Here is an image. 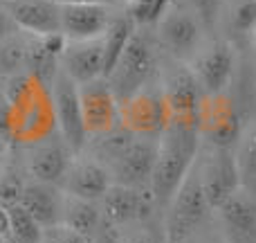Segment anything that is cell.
<instances>
[{"label": "cell", "mask_w": 256, "mask_h": 243, "mask_svg": "<svg viewBox=\"0 0 256 243\" xmlns=\"http://www.w3.org/2000/svg\"><path fill=\"white\" fill-rule=\"evenodd\" d=\"M79 104L88 140L120 128V99L106 77L79 86Z\"/></svg>", "instance_id": "12"}, {"label": "cell", "mask_w": 256, "mask_h": 243, "mask_svg": "<svg viewBox=\"0 0 256 243\" xmlns=\"http://www.w3.org/2000/svg\"><path fill=\"white\" fill-rule=\"evenodd\" d=\"M14 32H16V25H14L12 18L7 16V12H4V9L0 7V41H2L4 36L14 34Z\"/></svg>", "instance_id": "31"}, {"label": "cell", "mask_w": 256, "mask_h": 243, "mask_svg": "<svg viewBox=\"0 0 256 243\" xmlns=\"http://www.w3.org/2000/svg\"><path fill=\"white\" fill-rule=\"evenodd\" d=\"M168 5L171 0H126V14L135 27H153Z\"/></svg>", "instance_id": "26"}, {"label": "cell", "mask_w": 256, "mask_h": 243, "mask_svg": "<svg viewBox=\"0 0 256 243\" xmlns=\"http://www.w3.org/2000/svg\"><path fill=\"white\" fill-rule=\"evenodd\" d=\"M232 151H234V162L236 171H238L240 187L256 196V117L245 122Z\"/></svg>", "instance_id": "23"}, {"label": "cell", "mask_w": 256, "mask_h": 243, "mask_svg": "<svg viewBox=\"0 0 256 243\" xmlns=\"http://www.w3.org/2000/svg\"><path fill=\"white\" fill-rule=\"evenodd\" d=\"M216 32L234 48L252 45L256 32V0H222L218 12Z\"/></svg>", "instance_id": "21"}, {"label": "cell", "mask_w": 256, "mask_h": 243, "mask_svg": "<svg viewBox=\"0 0 256 243\" xmlns=\"http://www.w3.org/2000/svg\"><path fill=\"white\" fill-rule=\"evenodd\" d=\"M0 243H4V236H0Z\"/></svg>", "instance_id": "39"}, {"label": "cell", "mask_w": 256, "mask_h": 243, "mask_svg": "<svg viewBox=\"0 0 256 243\" xmlns=\"http://www.w3.org/2000/svg\"><path fill=\"white\" fill-rule=\"evenodd\" d=\"M9 149H12V142H9L4 135H0V160L9 153Z\"/></svg>", "instance_id": "34"}, {"label": "cell", "mask_w": 256, "mask_h": 243, "mask_svg": "<svg viewBox=\"0 0 256 243\" xmlns=\"http://www.w3.org/2000/svg\"><path fill=\"white\" fill-rule=\"evenodd\" d=\"M4 243H22V241H18V239H14V236H4Z\"/></svg>", "instance_id": "36"}, {"label": "cell", "mask_w": 256, "mask_h": 243, "mask_svg": "<svg viewBox=\"0 0 256 243\" xmlns=\"http://www.w3.org/2000/svg\"><path fill=\"white\" fill-rule=\"evenodd\" d=\"M0 93L7 106L4 137L12 144L30 146L56 133V117L48 81L22 70L7 75Z\"/></svg>", "instance_id": "1"}, {"label": "cell", "mask_w": 256, "mask_h": 243, "mask_svg": "<svg viewBox=\"0 0 256 243\" xmlns=\"http://www.w3.org/2000/svg\"><path fill=\"white\" fill-rule=\"evenodd\" d=\"M56 3H99V5L115 7V5H126V0H56Z\"/></svg>", "instance_id": "33"}, {"label": "cell", "mask_w": 256, "mask_h": 243, "mask_svg": "<svg viewBox=\"0 0 256 243\" xmlns=\"http://www.w3.org/2000/svg\"><path fill=\"white\" fill-rule=\"evenodd\" d=\"M110 185H112V178L108 173V169L97 158H92L90 153L84 151V153L72 158L70 167H68L58 187L70 196L99 203V198L106 194V189Z\"/></svg>", "instance_id": "17"}, {"label": "cell", "mask_w": 256, "mask_h": 243, "mask_svg": "<svg viewBox=\"0 0 256 243\" xmlns=\"http://www.w3.org/2000/svg\"><path fill=\"white\" fill-rule=\"evenodd\" d=\"M112 9L99 3H61V36L66 41L99 39L112 21Z\"/></svg>", "instance_id": "18"}, {"label": "cell", "mask_w": 256, "mask_h": 243, "mask_svg": "<svg viewBox=\"0 0 256 243\" xmlns=\"http://www.w3.org/2000/svg\"><path fill=\"white\" fill-rule=\"evenodd\" d=\"M252 48L256 50V32H254V39H252Z\"/></svg>", "instance_id": "37"}, {"label": "cell", "mask_w": 256, "mask_h": 243, "mask_svg": "<svg viewBox=\"0 0 256 243\" xmlns=\"http://www.w3.org/2000/svg\"><path fill=\"white\" fill-rule=\"evenodd\" d=\"M92 243H122V234L117 227H110V225H106V223H102V227L94 232Z\"/></svg>", "instance_id": "30"}, {"label": "cell", "mask_w": 256, "mask_h": 243, "mask_svg": "<svg viewBox=\"0 0 256 243\" xmlns=\"http://www.w3.org/2000/svg\"><path fill=\"white\" fill-rule=\"evenodd\" d=\"M48 234L52 236L56 243H92V239L86 234H81V232H74L70 230V227L66 225H56L52 227V230H48Z\"/></svg>", "instance_id": "28"}, {"label": "cell", "mask_w": 256, "mask_h": 243, "mask_svg": "<svg viewBox=\"0 0 256 243\" xmlns=\"http://www.w3.org/2000/svg\"><path fill=\"white\" fill-rule=\"evenodd\" d=\"M0 176H2V167H0Z\"/></svg>", "instance_id": "40"}, {"label": "cell", "mask_w": 256, "mask_h": 243, "mask_svg": "<svg viewBox=\"0 0 256 243\" xmlns=\"http://www.w3.org/2000/svg\"><path fill=\"white\" fill-rule=\"evenodd\" d=\"M158 79L168 106V124L196 126V113H198L200 99L204 93L200 90L189 66L168 59L164 66H160Z\"/></svg>", "instance_id": "8"}, {"label": "cell", "mask_w": 256, "mask_h": 243, "mask_svg": "<svg viewBox=\"0 0 256 243\" xmlns=\"http://www.w3.org/2000/svg\"><path fill=\"white\" fill-rule=\"evenodd\" d=\"M212 243H225V241H222V239H216V241H212Z\"/></svg>", "instance_id": "38"}, {"label": "cell", "mask_w": 256, "mask_h": 243, "mask_svg": "<svg viewBox=\"0 0 256 243\" xmlns=\"http://www.w3.org/2000/svg\"><path fill=\"white\" fill-rule=\"evenodd\" d=\"M18 205H22L38 221V225L48 232L61 223L63 189L58 185H50V182L27 180L22 182Z\"/></svg>", "instance_id": "20"}, {"label": "cell", "mask_w": 256, "mask_h": 243, "mask_svg": "<svg viewBox=\"0 0 256 243\" xmlns=\"http://www.w3.org/2000/svg\"><path fill=\"white\" fill-rule=\"evenodd\" d=\"M50 95H52L58 135L66 140V144L70 146L74 155L84 153L86 146H88V135H86L84 117H81L79 86L61 68H56L52 81H50Z\"/></svg>", "instance_id": "11"}, {"label": "cell", "mask_w": 256, "mask_h": 243, "mask_svg": "<svg viewBox=\"0 0 256 243\" xmlns=\"http://www.w3.org/2000/svg\"><path fill=\"white\" fill-rule=\"evenodd\" d=\"M214 216L225 243H256V196L243 187L218 205Z\"/></svg>", "instance_id": "13"}, {"label": "cell", "mask_w": 256, "mask_h": 243, "mask_svg": "<svg viewBox=\"0 0 256 243\" xmlns=\"http://www.w3.org/2000/svg\"><path fill=\"white\" fill-rule=\"evenodd\" d=\"M25 149H27L25 169L32 176V180L61 185V180H63V176H66L74 153H72V149L66 144V140L58 135V131L54 133V135L45 137V140L25 146Z\"/></svg>", "instance_id": "15"}, {"label": "cell", "mask_w": 256, "mask_h": 243, "mask_svg": "<svg viewBox=\"0 0 256 243\" xmlns=\"http://www.w3.org/2000/svg\"><path fill=\"white\" fill-rule=\"evenodd\" d=\"M194 169L198 173L204 198L212 205V209H216L236 189H240L238 171H236V162H234V151L232 149L200 144Z\"/></svg>", "instance_id": "9"}, {"label": "cell", "mask_w": 256, "mask_h": 243, "mask_svg": "<svg viewBox=\"0 0 256 243\" xmlns=\"http://www.w3.org/2000/svg\"><path fill=\"white\" fill-rule=\"evenodd\" d=\"M144 30L146 27H135L132 30L126 48L122 50L117 63L106 77L120 102L126 99L128 95H132L135 90L144 88L146 84H150L160 72L158 50H155L158 43Z\"/></svg>", "instance_id": "3"}, {"label": "cell", "mask_w": 256, "mask_h": 243, "mask_svg": "<svg viewBox=\"0 0 256 243\" xmlns=\"http://www.w3.org/2000/svg\"><path fill=\"white\" fill-rule=\"evenodd\" d=\"M102 212H99V203L86 198H76L63 191V207H61V223L74 232L90 236L92 239L94 232L102 227Z\"/></svg>", "instance_id": "22"}, {"label": "cell", "mask_w": 256, "mask_h": 243, "mask_svg": "<svg viewBox=\"0 0 256 243\" xmlns=\"http://www.w3.org/2000/svg\"><path fill=\"white\" fill-rule=\"evenodd\" d=\"M198 151V128L184 124H166V128L158 137V151H155L153 173L148 182L150 198L155 205L166 207L171 203L173 194L194 167Z\"/></svg>", "instance_id": "2"}, {"label": "cell", "mask_w": 256, "mask_h": 243, "mask_svg": "<svg viewBox=\"0 0 256 243\" xmlns=\"http://www.w3.org/2000/svg\"><path fill=\"white\" fill-rule=\"evenodd\" d=\"M9 234V209L0 205V236Z\"/></svg>", "instance_id": "32"}, {"label": "cell", "mask_w": 256, "mask_h": 243, "mask_svg": "<svg viewBox=\"0 0 256 243\" xmlns=\"http://www.w3.org/2000/svg\"><path fill=\"white\" fill-rule=\"evenodd\" d=\"M40 243H56V241H54V239H52V236H50V234H48V232H45V236H43V239H40Z\"/></svg>", "instance_id": "35"}, {"label": "cell", "mask_w": 256, "mask_h": 243, "mask_svg": "<svg viewBox=\"0 0 256 243\" xmlns=\"http://www.w3.org/2000/svg\"><path fill=\"white\" fill-rule=\"evenodd\" d=\"M58 68L76 86L104 77V48L102 36L88 41H66L58 57Z\"/></svg>", "instance_id": "19"}, {"label": "cell", "mask_w": 256, "mask_h": 243, "mask_svg": "<svg viewBox=\"0 0 256 243\" xmlns=\"http://www.w3.org/2000/svg\"><path fill=\"white\" fill-rule=\"evenodd\" d=\"M122 243H162V239L150 230H135L128 232V234H122Z\"/></svg>", "instance_id": "29"}, {"label": "cell", "mask_w": 256, "mask_h": 243, "mask_svg": "<svg viewBox=\"0 0 256 243\" xmlns=\"http://www.w3.org/2000/svg\"><path fill=\"white\" fill-rule=\"evenodd\" d=\"M135 23L130 21V16L124 14H115L110 21V25L106 27V32L102 34V48H104V77H108V72L112 70V66L117 63L122 50L126 48L128 39H130Z\"/></svg>", "instance_id": "24"}, {"label": "cell", "mask_w": 256, "mask_h": 243, "mask_svg": "<svg viewBox=\"0 0 256 243\" xmlns=\"http://www.w3.org/2000/svg\"><path fill=\"white\" fill-rule=\"evenodd\" d=\"M120 124L122 128L135 135L160 137L168 124V106L164 99L160 79L155 77L144 88L135 90L120 102Z\"/></svg>", "instance_id": "7"}, {"label": "cell", "mask_w": 256, "mask_h": 243, "mask_svg": "<svg viewBox=\"0 0 256 243\" xmlns=\"http://www.w3.org/2000/svg\"><path fill=\"white\" fill-rule=\"evenodd\" d=\"M9 234L14 239L22 241V243H40V239L45 236V230L38 225L34 216L27 212L22 205H9Z\"/></svg>", "instance_id": "25"}, {"label": "cell", "mask_w": 256, "mask_h": 243, "mask_svg": "<svg viewBox=\"0 0 256 243\" xmlns=\"http://www.w3.org/2000/svg\"><path fill=\"white\" fill-rule=\"evenodd\" d=\"M148 205H153L148 189H137L112 182L106 194L99 198V212L102 221L110 227H126L132 223H140L148 214Z\"/></svg>", "instance_id": "14"}, {"label": "cell", "mask_w": 256, "mask_h": 243, "mask_svg": "<svg viewBox=\"0 0 256 243\" xmlns=\"http://www.w3.org/2000/svg\"><path fill=\"white\" fill-rule=\"evenodd\" d=\"M153 30H155V43L168 54V59L182 63H189L191 57L209 39L207 27L180 0H171V5L158 18Z\"/></svg>", "instance_id": "4"}, {"label": "cell", "mask_w": 256, "mask_h": 243, "mask_svg": "<svg viewBox=\"0 0 256 243\" xmlns=\"http://www.w3.org/2000/svg\"><path fill=\"white\" fill-rule=\"evenodd\" d=\"M18 32L32 36L61 34V3L56 0H0Z\"/></svg>", "instance_id": "16"}, {"label": "cell", "mask_w": 256, "mask_h": 243, "mask_svg": "<svg viewBox=\"0 0 256 243\" xmlns=\"http://www.w3.org/2000/svg\"><path fill=\"white\" fill-rule=\"evenodd\" d=\"M204 95L230 90L236 72V48L220 36H209L186 63Z\"/></svg>", "instance_id": "10"}, {"label": "cell", "mask_w": 256, "mask_h": 243, "mask_svg": "<svg viewBox=\"0 0 256 243\" xmlns=\"http://www.w3.org/2000/svg\"><path fill=\"white\" fill-rule=\"evenodd\" d=\"M180 3L200 18V23L207 27V32H216V21L222 0H180Z\"/></svg>", "instance_id": "27"}, {"label": "cell", "mask_w": 256, "mask_h": 243, "mask_svg": "<svg viewBox=\"0 0 256 243\" xmlns=\"http://www.w3.org/2000/svg\"><path fill=\"white\" fill-rule=\"evenodd\" d=\"M243 126V113L230 90L216 95H202L198 113H196V128H198L200 144L234 149Z\"/></svg>", "instance_id": "5"}, {"label": "cell", "mask_w": 256, "mask_h": 243, "mask_svg": "<svg viewBox=\"0 0 256 243\" xmlns=\"http://www.w3.org/2000/svg\"><path fill=\"white\" fill-rule=\"evenodd\" d=\"M214 216L212 205L204 198L200 178L191 167L182 185L166 205V239L168 243H186L198 232V227Z\"/></svg>", "instance_id": "6"}]
</instances>
